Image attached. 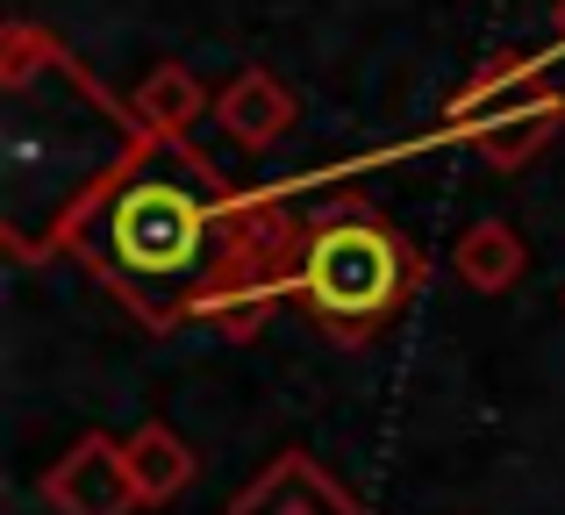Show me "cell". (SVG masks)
Listing matches in <instances>:
<instances>
[{"label":"cell","mask_w":565,"mask_h":515,"mask_svg":"<svg viewBox=\"0 0 565 515\" xmlns=\"http://www.w3.org/2000/svg\"><path fill=\"white\" fill-rule=\"evenodd\" d=\"M72 251L158 330L207 315L244 336L265 322L273 293H294L301 237L279 201L230 194L186 143H158L86 208Z\"/></svg>","instance_id":"cell-1"},{"label":"cell","mask_w":565,"mask_h":515,"mask_svg":"<svg viewBox=\"0 0 565 515\" xmlns=\"http://www.w3.org/2000/svg\"><path fill=\"white\" fill-rule=\"evenodd\" d=\"M294 115H301V108H294V94L265 65H244L215 94V129L236 143V151H273V143L294 129Z\"/></svg>","instance_id":"cell-5"},{"label":"cell","mask_w":565,"mask_h":515,"mask_svg":"<svg viewBox=\"0 0 565 515\" xmlns=\"http://www.w3.org/2000/svg\"><path fill=\"white\" fill-rule=\"evenodd\" d=\"M451 272L466 279L472 293H487V301H494V293H509L515 279L530 272L523 229H515V223H494V215H487V223H472L466 237H458V251H451Z\"/></svg>","instance_id":"cell-6"},{"label":"cell","mask_w":565,"mask_h":515,"mask_svg":"<svg viewBox=\"0 0 565 515\" xmlns=\"http://www.w3.org/2000/svg\"><path fill=\"white\" fill-rule=\"evenodd\" d=\"M423 287V251L408 237H394L373 215L344 208L322 215L316 229H301V258H294V293L330 322L337 336H373L408 293Z\"/></svg>","instance_id":"cell-2"},{"label":"cell","mask_w":565,"mask_h":515,"mask_svg":"<svg viewBox=\"0 0 565 515\" xmlns=\"http://www.w3.org/2000/svg\"><path fill=\"white\" fill-rule=\"evenodd\" d=\"M129 108H137V122L151 129L158 143H186L193 122H201V108H207V94H201V79H193L186 65H158L151 79L129 94Z\"/></svg>","instance_id":"cell-9"},{"label":"cell","mask_w":565,"mask_h":515,"mask_svg":"<svg viewBox=\"0 0 565 515\" xmlns=\"http://www.w3.org/2000/svg\"><path fill=\"white\" fill-rule=\"evenodd\" d=\"M537 65L544 57H487V72L480 79H466L451 94V122H466V115H480L494 94H509V86H523V79H537Z\"/></svg>","instance_id":"cell-10"},{"label":"cell","mask_w":565,"mask_h":515,"mask_svg":"<svg viewBox=\"0 0 565 515\" xmlns=\"http://www.w3.org/2000/svg\"><path fill=\"white\" fill-rule=\"evenodd\" d=\"M36 494L57 515H129V508H143L137 473H129V444H115V437H100V430H86L79 444L36 480Z\"/></svg>","instance_id":"cell-3"},{"label":"cell","mask_w":565,"mask_h":515,"mask_svg":"<svg viewBox=\"0 0 565 515\" xmlns=\"http://www.w3.org/2000/svg\"><path fill=\"white\" fill-rule=\"evenodd\" d=\"M122 444H129V473H137L143 508H158V502H172V494L193 487V444L172 437V422H143V430H129Z\"/></svg>","instance_id":"cell-8"},{"label":"cell","mask_w":565,"mask_h":515,"mask_svg":"<svg viewBox=\"0 0 565 515\" xmlns=\"http://www.w3.org/2000/svg\"><path fill=\"white\" fill-rule=\"evenodd\" d=\"M558 115H565V100L544 94V100H530V108H501L494 122H466V137L487 165H523V158H537L544 143L558 137Z\"/></svg>","instance_id":"cell-7"},{"label":"cell","mask_w":565,"mask_h":515,"mask_svg":"<svg viewBox=\"0 0 565 515\" xmlns=\"http://www.w3.org/2000/svg\"><path fill=\"white\" fill-rule=\"evenodd\" d=\"M230 515H365L359 494H344L308 451H279L265 459V473L230 502Z\"/></svg>","instance_id":"cell-4"}]
</instances>
